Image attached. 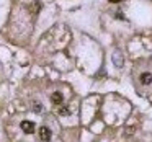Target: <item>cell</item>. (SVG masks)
Segmentation results:
<instances>
[{
  "instance_id": "obj_5",
  "label": "cell",
  "mask_w": 152,
  "mask_h": 142,
  "mask_svg": "<svg viewBox=\"0 0 152 142\" xmlns=\"http://www.w3.org/2000/svg\"><path fill=\"white\" fill-rule=\"evenodd\" d=\"M39 10H41V2H38V0L30 5V13H31V15H36Z\"/></svg>"
},
{
  "instance_id": "obj_4",
  "label": "cell",
  "mask_w": 152,
  "mask_h": 142,
  "mask_svg": "<svg viewBox=\"0 0 152 142\" xmlns=\"http://www.w3.org/2000/svg\"><path fill=\"white\" fill-rule=\"evenodd\" d=\"M141 83L142 85H151L152 83V74H149V72L141 74Z\"/></svg>"
},
{
  "instance_id": "obj_6",
  "label": "cell",
  "mask_w": 152,
  "mask_h": 142,
  "mask_svg": "<svg viewBox=\"0 0 152 142\" xmlns=\"http://www.w3.org/2000/svg\"><path fill=\"white\" fill-rule=\"evenodd\" d=\"M115 62H116V66H119V67L123 66V59H121V54H119V51H116V52H115Z\"/></svg>"
},
{
  "instance_id": "obj_1",
  "label": "cell",
  "mask_w": 152,
  "mask_h": 142,
  "mask_svg": "<svg viewBox=\"0 0 152 142\" xmlns=\"http://www.w3.org/2000/svg\"><path fill=\"white\" fill-rule=\"evenodd\" d=\"M51 135H53V132H51V129L48 127V126H41L39 127V139L43 142H49L51 141Z\"/></svg>"
},
{
  "instance_id": "obj_8",
  "label": "cell",
  "mask_w": 152,
  "mask_h": 142,
  "mask_svg": "<svg viewBox=\"0 0 152 142\" xmlns=\"http://www.w3.org/2000/svg\"><path fill=\"white\" fill-rule=\"evenodd\" d=\"M59 114H62V116H67V114H70L69 108H67V106H62V108L59 109Z\"/></svg>"
},
{
  "instance_id": "obj_9",
  "label": "cell",
  "mask_w": 152,
  "mask_h": 142,
  "mask_svg": "<svg viewBox=\"0 0 152 142\" xmlns=\"http://www.w3.org/2000/svg\"><path fill=\"white\" fill-rule=\"evenodd\" d=\"M111 4H118V2H121V0H110Z\"/></svg>"
},
{
  "instance_id": "obj_3",
  "label": "cell",
  "mask_w": 152,
  "mask_h": 142,
  "mask_svg": "<svg viewBox=\"0 0 152 142\" xmlns=\"http://www.w3.org/2000/svg\"><path fill=\"white\" fill-rule=\"evenodd\" d=\"M51 101H53L54 105H62V101H64L62 93H61V92H54L53 95H51Z\"/></svg>"
},
{
  "instance_id": "obj_7",
  "label": "cell",
  "mask_w": 152,
  "mask_h": 142,
  "mask_svg": "<svg viewBox=\"0 0 152 142\" xmlns=\"http://www.w3.org/2000/svg\"><path fill=\"white\" fill-rule=\"evenodd\" d=\"M33 111L34 113H41V111H43V106H41L39 101H34L33 103Z\"/></svg>"
},
{
  "instance_id": "obj_2",
  "label": "cell",
  "mask_w": 152,
  "mask_h": 142,
  "mask_svg": "<svg viewBox=\"0 0 152 142\" xmlns=\"http://www.w3.org/2000/svg\"><path fill=\"white\" fill-rule=\"evenodd\" d=\"M21 131L26 134H33L34 132V122L33 121H23L21 122Z\"/></svg>"
}]
</instances>
